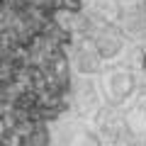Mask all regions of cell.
I'll return each instance as SVG.
<instances>
[{
  "instance_id": "6da1fadb",
  "label": "cell",
  "mask_w": 146,
  "mask_h": 146,
  "mask_svg": "<svg viewBox=\"0 0 146 146\" xmlns=\"http://www.w3.org/2000/svg\"><path fill=\"white\" fill-rule=\"evenodd\" d=\"M95 131H98L100 146H139V136L129 129L124 112L117 107H105L95 117Z\"/></svg>"
},
{
  "instance_id": "7a4b0ae2",
  "label": "cell",
  "mask_w": 146,
  "mask_h": 146,
  "mask_svg": "<svg viewBox=\"0 0 146 146\" xmlns=\"http://www.w3.org/2000/svg\"><path fill=\"white\" fill-rule=\"evenodd\" d=\"M136 85H139V76L131 66H107L100 73V88L112 107H119L122 102L131 100Z\"/></svg>"
},
{
  "instance_id": "3957f363",
  "label": "cell",
  "mask_w": 146,
  "mask_h": 146,
  "mask_svg": "<svg viewBox=\"0 0 146 146\" xmlns=\"http://www.w3.org/2000/svg\"><path fill=\"white\" fill-rule=\"evenodd\" d=\"M71 98H73V107H76L78 117H83V119H95L107 102L102 88L98 85V80L93 76H78L76 83H73Z\"/></svg>"
},
{
  "instance_id": "277c9868",
  "label": "cell",
  "mask_w": 146,
  "mask_h": 146,
  "mask_svg": "<svg viewBox=\"0 0 146 146\" xmlns=\"http://www.w3.org/2000/svg\"><path fill=\"white\" fill-rule=\"evenodd\" d=\"M51 144L54 146H100L95 124H90L83 117L63 119L51 129Z\"/></svg>"
},
{
  "instance_id": "5b68a950",
  "label": "cell",
  "mask_w": 146,
  "mask_h": 146,
  "mask_svg": "<svg viewBox=\"0 0 146 146\" xmlns=\"http://www.w3.org/2000/svg\"><path fill=\"white\" fill-rule=\"evenodd\" d=\"M73 63H76L78 76H98V73H102V66H105V61L100 58L98 49L93 46L90 39H85V42L76 49V58H73Z\"/></svg>"
},
{
  "instance_id": "8992f818",
  "label": "cell",
  "mask_w": 146,
  "mask_h": 146,
  "mask_svg": "<svg viewBox=\"0 0 146 146\" xmlns=\"http://www.w3.org/2000/svg\"><path fill=\"white\" fill-rule=\"evenodd\" d=\"M85 10L102 25H117L122 17V0H85Z\"/></svg>"
},
{
  "instance_id": "52a82bcc",
  "label": "cell",
  "mask_w": 146,
  "mask_h": 146,
  "mask_svg": "<svg viewBox=\"0 0 146 146\" xmlns=\"http://www.w3.org/2000/svg\"><path fill=\"white\" fill-rule=\"evenodd\" d=\"M124 119L139 139H146V93L131 98L129 107L124 110Z\"/></svg>"
},
{
  "instance_id": "ba28073f",
  "label": "cell",
  "mask_w": 146,
  "mask_h": 146,
  "mask_svg": "<svg viewBox=\"0 0 146 146\" xmlns=\"http://www.w3.org/2000/svg\"><path fill=\"white\" fill-rule=\"evenodd\" d=\"M136 71V76H139L141 83H146V46H141L139 51L134 54V66H131Z\"/></svg>"
}]
</instances>
